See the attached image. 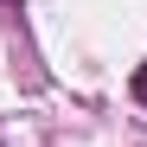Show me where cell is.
Returning <instances> with one entry per match:
<instances>
[{"mask_svg": "<svg viewBox=\"0 0 147 147\" xmlns=\"http://www.w3.org/2000/svg\"><path fill=\"white\" fill-rule=\"evenodd\" d=\"M134 96H141V102H147V64H141V77H134Z\"/></svg>", "mask_w": 147, "mask_h": 147, "instance_id": "6da1fadb", "label": "cell"}]
</instances>
